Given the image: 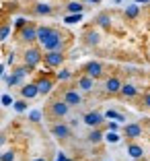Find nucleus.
Segmentation results:
<instances>
[{
	"instance_id": "nucleus-1",
	"label": "nucleus",
	"mask_w": 150,
	"mask_h": 161,
	"mask_svg": "<svg viewBox=\"0 0 150 161\" xmlns=\"http://www.w3.org/2000/svg\"><path fill=\"white\" fill-rule=\"evenodd\" d=\"M41 62H43V50H41V46L31 43V46L25 47V52H23V64H25V66H29L31 70H35Z\"/></svg>"
},
{
	"instance_id": "nucleus-2",
	"label": "nucleus",
	"mask_w": 150,
	"mask_h": 161,
	"mask_svg": "<svg viewBox=\"0 0 150 161\" xmlns=\"http://www.w3.org/2000/svg\"><path fill=\"white\" fill-rule=\"evenodd\" d=\"M64 47H66V39H64V33H62L60 29H54V33L49 35V39L41 43L43 52H54V50L64 52Z\"/></svg>"
},
{
	"instance_id": "nucleus-3",
	"label": "nucleus",
	"mask_w": 150,
	"mask_h": 161,
	"mask_svg": "<svg viewBox=\"0 0 150 161\" xmlns=\"http://www.w3.org/2000/svg\"><path fill=\"white\" fill-rule=\"evenodd\" d=\"M70 105L66 103L64 99H56V101H52V103L47 105V114H49V118H54V120H64L66 116L70 114Z\"/></svg>"
},
{
	"instance_id": "nucleus-4",
	"label": "nucleus",
	"mask_w": 150,
	"mask_h": 161,
	"mask_svg": "<svg viewBox=\"0 0 150 161\" xmlns=\"http://www.w3.org/2000/svg\"><path fill=\"white\" fill-rule=\"evenodd\" d=\"M17 37H19V42L25 43V46H31V43H35V42H37V25L29 21L25 27L19 29Z\"/></svg>"
},
{
	"instance_id": "nucleus-5",
	"label": "nucleus",
	"mask_w": 150,
	"mask_h": 161,
	"mask_svg": "<svg viewBox=\"0 0 150 161\" xmlns=\"http://www.w3.org/2000/svg\"><path fill=\"white\" fill-rule=\"evenodd\" d=\"M82 75L93 76L95 80L103 79V76H105V64H103V62H99V60H89L86 64H82Z\"/></svg>"
},
{
	"instance_id": "nucleus-6",
	"label": "nucleus",
	"mask_w": 150,
	"mask_h": 161,
	"mask_svg": "<svg viewBox=\"0 0 150 161\" xmlns=\"http://www.w3.org/2000/svg\"><path fill=\"white\" fill-rule=\"evenodd\" d=\"M49 132H52V136L58 138V141H70L72 138V126L66 124V122H56V124H52Z\"/></svg>"
},
{
	"instance_id": "nucleus-7",
	"label": "nucleus",
	"mask_w": 150,
	"mask_h": 161,
	"mask_svg": "<svg viewBox=\"0 0 150 161\" xmlns=\"http://www.w3.org/2000/svg\"><path fill=\"white\" fill-rule=\"evenodd\" d=\"M66 56L64 52H60V50H54V52H43V64H45V68H60L62 64H64Z\"/></svg>"
},
{
	"instance_id": "nucleus-8",
	"label": "nucleus",
	"mask_w": 150,
	"mask_h": 161,
	"mask_svg": "<svg viewBox=\"0 0 150 161\" xmlns=\"http://www.w3.org/2000/svg\"><path fill=\"white\" fill-rule=\"evenodd\" d=\"M62 99H64L66 103L70 105V108H80V105L85 103L82 91H78L76 87H74V89H66L64 93H62Z\"/></svg>"
},
{
	"instance_id": "nucleus-9",
	"label": "nucleus",
	"mask_w": 150,
	"mask_h": 161,
	"mask_svg": "<svg viewBox=\"0 0 150 161\" xmlns=\"http://www.w3.org/2000/svg\"><path fill=\"white\" fill-rule=\"evenodd\" d=\"M122 85H123V80L119 79L117 75H111V76H107V79H105L103 91H105V95H119Z\"/></svg>"
},
{
	"instance_id": "nucleus-10",
	"label": "nucleus",
	"mask_w": 150,
	"mask_h": 161,
	"mask_svg": "<svg viewBox=\"0 0 150 161\" xmlns=\"http://www.w3.org/2000/svg\"><path fill=\"white\" fill-rule=\"evenodd\" d=\"M142 134H144V128H142V124H138V122H130V124L123 126V136L127 138V142L138 141Z\"/></svg>"
},
{
	"instance_id": "nucleus-11",
	"label": "nucleus",
	"mask_w": 150,
	"mask_h": 161,
	"mask_svg": "<svg viewBox=\"0 0 150 161\" xmlns=\"http://www.w3.org/2000/svg\"><path fill=\"white\" fill-rule=\"evenodd\" d=\"M82 43L86 47H97L101 43V33L97 31V27H89L85 29V33H82Z\"/></svg>"
},
{
	"instance_id": "nucleus-12",
	"label": "nucleus",
	"mask_w": 150,
	"mask_h": 161,
	"mask_svg": "<svg viewBox=\"0 0 150 161\" xmlns=\"http://www.w3.org/2000/svg\"><path fill=\"white\" fill-rule=\"evenodd\" d=\"M82 122L89 128H101L103 122H105V114H101V112H86V114L82 116Z\"/></svg>"
},
{
	"instance_id": "nucleus-13",
	"label": "nucleus",
	"mask_w": 150,
	"mask_h": 161,
	"mask_svg": "<svg viewBox=\"0 0 150 161\" xmlns=\"http://www.w3.org/2000/svg\"><path fill=\"white\" fill-rule=\"evenodd\" d=\"M37 89H39V95H49L54 91V85H56V79L54 76H49V75H43V76H39L37 80Z\"/></svg>"
},
{
	"instance_id": "nucleus-14",
	"label": "nucleus",
	"mask_w": 150,
	"mask_h": 161,
	"mask_svg": "<svg viewBox=\"0 0 150 161\" xmlns=\"http://www.w3.org/2000/svg\"><path fill=\"white\" fill-rule=\"evenodd\" d=\"M76 89L82 91V93H91V91L95 89V79L89 75H80L78 79H76Z\"/></svg>"
},
{
	"instance_id": "nucleus-15",
	"label": "nucleus",
	"mask_w": 150,
	"mask_h": 161,
	"mask_svg": "<svg viewBox=\"0 0 150 161\" xmlns=\"http://www.w3.org/2000/svg\"><path fill=\"white\" fill-rule=\"evenodd\" d=\"M138 95H140V89H138L136 85H134V83H123L122 85V91H119V97H122V99H136Z\"/></svg>"
},
{
	"instance_id": "nucleus-16",
	"label": "nucleus",
	"mask_w": 150,
	"mask_h": 161,
	"mask_svg": "<svg viewBox=\"0 0 150 161\" xmlns=\"http://www.w3.org/2000/svg\"><path fill=\"white\" fill-rule=\"evenodd\" d=\"M21 97L27 101L35 99V97H39V89H37V83H27V85L21 87Z\"/></svg>"
},
{
	"instance_id": "nucleus-17",
	"label": "nucleus",
	"mask_w": 150,
	"mask_h": 161,
	"mask_svg": "<svg viewBox=\"0 0 150 161\" xmlns=\"http://www.w3.org/2000/svg\"><path fill=\"white\" fill-rule=\"evenodd\" d=\"M33 14L35 17H49V14H54V6L49 2H35L33 4Z\"/></svg>"
},
{
	"instance_id": "nucleus-18",
	"label": "nucleus",
	"mask_w": 150,
	"mask_h": 161,
	"mask_svg": "<svg viewBox=\"0 0 150 161\" xmlns=\"http://www.w3.org/2000/svg\"><path fill=\"white\" fill-rule=\"evenodd\" d=\"M127 155H130L132 159H142V157H144V147L138 145L136 141H130L127 142Z\"/></svg>"
},
{
	"instance_id": "nucleus-19",
	"label": "nucleus",
	"mask_w": 150,
	"mask_h": 161,
	"mask_svg": "<svg viewBox=\"0 0 150 161\" xmlns=\"http://www.w3.org/2000/svg\"><path fill=\"white\" fill-rule=\"evenodd\" d=\"M103 141H105V132L101 128H91V132L86 134V142H91V145H101Z\"/></svg>"
},
{
	"instance_id": "nucleus-20",
	"label": "nucleus",
	"mask_w": 150,
	"mask_h": 161,
	"mask_svg": "<svg viewBox=\"0 0 150 161\" xmlns=\"http://www.w3.org/2000/svg\"><path fill=\"white\" fill-rule=\"evenodd\" d=\"M54 29L56 27H49V25H37V43L39 46L49 39V35L54 33Z\"/></svg>"
},
{
	"instance_id": "nucleus-21",
	"label": "nucleus",
	"mask_w": 150,
	"mask_h": 161,
	"mask_svg": "<svg viewBox=\"0 0 150 161\" xmlns=\"http://www.w3.org/2000/svg\"><path fill=\"white\" fill-rule=\"evenodd\" d=\"M111 14L109 13H99L97 17H95V25H97V27H101V29H109L111 27Z\"/></svg>"
},
{
	"instance_id": "nucleus-22",
	"label": "nucleus",
	"mask_w": 150,
	"mask_h": 161,
	"mask_svg": "<svg viewBox=\"0 0 150 161\" xmlns=\"http://www.w3.org/2000/svg\"><path fill=\"white\" fill-rule=\"evenodd\" d=\"M123 17H126V19H130V21H136L138 17H140V6H138V4L126 6V10H123Z\"/></svg>"
},
{
	"instance_id": "nucleus-23",
	"label": "nucleus",
	"mask_w": 150,
	"mask_h": 161,
	"mask_svg": "<svg viewBox=\"0 0 150 161\" xmlns=\"http://www.w3.org/2000/svg\"><path fill=\"white\" fill-rule=\"evenodd\" d=\"M64 8H66V13L74 14V13H82V10H85V4H82L80 0H70V2H68Z\"/></svg>"
},
{
	"instance_id": "nucleus-24",
	"label": "nucleus",
	"mask_w": 150,
	"mask_h": 161,
	"mask_svg": "<svg viewBox=\"0 0 150 161\" xmlns=\"http://www.w3.org/2000/svg\"><path fill=\"white\" fill-rule=\"evenodd\" d=\"M72 70L70 68H60V70L56 72V80H60V83H66V80H70L72 79Z\"/></svg>"
},
{
	"instance_id": "nucleus-25",
	"label": "nucleus",
	"mask_w": 150,
	"mask_h": 161,
	"mask_svg": "<svg viewBox=\"0 0 150 161\" xmlns=\"http://www.w3.org/2000/svg\"><path fill=\"white\" fill-rule=\"evenodd\" d=\"M29 72H31V68L25 66V64H21V66H14V68H13V75H14V76H19L21 80H23L25 76L29 75Z\"/></svg>"
},
{
	"instance_id": "nucleus-26",
	"label": "nucleus",
	"mask_w": 150,
	"mask_h": 161,
	"mask_svg": "<svg viewBox=\"0 0 150 161\" xmlns=\"http://www.w3.org/2000/svg\"><path fill=\"white\" fill-rule=\"evenodd\" d=\"M105 118H109V120H117V122H123V114H119V112H115V109H107L105 112Z\"/></svg>"
},
{
	"instance_id": "nucleus-27",
	"label": "nucleus",
	"mask_w": 150,
	"mask_h": 161,
	"mask_svg": "<svg viewBox=\"0 0 150 161\" xmlns=\"http://www.w3.org/2000/svg\"><path fill=\"white\" fill-rule=\"evenodd\" d=\"M13 108H14V112H19V114L27 112V99H23V97H21L19 101H14V103H13Z\"/></svg>"
},
{
	"instance_id": "nucleus-28",
	"label": "nucleus",
	"mask_w": 150,
	"mask_h": 161,
	"mask_svg": "<svg viewBox=\"0 0 150 161\" xmlns=\"http://www.w3.org/2000/svg\"><path fill=\"white\" fill-rule=\"evenodd\" d=\"M140 108H142V109H148V112H150V91H146V93L142 95V99H140Z\"/></svg>"
},
{
	"instance_id": "nucleus-29",
	"label": "nucleus",
	"mask_w": 150,
	"mask_h": 161,
	"mask_svg": "<svg viewBox=\"0 0 150 161\" xmlns=\"http://www.w3.org/2000/svg\"><path fill=\"white\" fill-rule=\"evenodd\" d=\"M8 35H10V25H8V23L0 25V42H4Z\"/></svg>"
},
{
	"instance_id": "nucleus-30",
	"label": "nucleus",
	"mask_w": 150,
	"mask_h": 161,
	"mask_svg": "<svg viewBox=\"0 0 150 161\" xmlns=\"http://www.w3.org/2000/svg\"><path fill=\"white\" fill-rule=\"evenodd\" d=\"M4 80H6V85H8V87H17V85H21V79H19V76H14V75H8Z\"/></svg>"
},
{
	"instance_id": "nucleus-31",
	"label": "nucleus",
	"mask_w": 150,
	"mask_h": 161,
	"mask_svg": "<svg viewBox=\"0 0 150 161\" xmlns=\"http://www.w3.org/2000/svg\"><path fill=\"white\" fill-rule=\"evenodd\" d=\"M29 120H31V122H35V124H39V122H41V112H39V109L29 112Z\"/></svg>"
},
{
	"instance_id": "nucleus-32",
	"label": "nucleus",
	"mask_w": 150,
	"mask_h": 161,
	"mask_svg": "<svg viewBox=\"0 0 150 161\" xmlns=\"http://www.w3.org/2000/svg\"><path fill=\"white\" fill-rule=\"evenodd\" d=\"M80 19H82V13H74V14H68V17H66L64 21H66V23H70V25H72V23H78Z\"/></svg>"
},
{
	"instance_id": "nucleus-33",
	"label": "nucleus",
	"mask_w": 150,
	"mask_h": 161,
	"mask_svg": "<svg viewBox=\"0 0 150 161\" xmlns=\"http://www.w3.org/2000/svg\"><path fill=\"white\" fill-rule=\"evenodd\" d=\"M105 141L107 142H119V134L115 132V130H111V132L105 134Z\"/></svg>"
},
{
	"instance_id": "nucleus-34",
	"label": "nucleus",
	"mask_w": 150,
	"mask_h": 161,
	"mask_svg": "<svg viewBox=\"0 0 150 161\" xmlns=\"http://www.w3.org/2000/svg\"><path fill=\"white\" fill-rule=\"evenodd\" d=\"M14 151H6V153H2V157H0V161H14Z\"/></svg>"
},
{
	"instance_id": "nucleus-35",
	"label": "nucleus",
	"mask_w": 150,
	"mask_h": 161,
	"mask_svg": "<svg viewBox=\"0 0 150 161\" xmlns=\"http://www.w3.org/2000/svg\"><path fill=\"white\" fill-rule=\"evenodd\" d=\"M27 23H29L27 19H23V17H19V19L14 21V27H17V29H21V27H25V25H27Z\"/></svg>"
},
{
	"instance_id": "nucleus-36",
	"label": "nucleus",
	"mask_w": 150,
	"mask_h": 161,
	"mask_svg": "<svg viewBox=\"0 0 150 161\" xmlns=\"http://www.w3.org/2000/svg\"><path fill=\"white\" fill-rule=\"evenodd\" d=\"M2 103L4 105H13V99H10L8 95H2Z\"/></svg>"
},
{
	"instance_id": "nucleus-37",
	"label": "nucleus",
	"mask_w": 150,
	"mask_h": 161,
	"mask_svg": "<svg viewBox=\"0 0 150 161\" xmlns=\"http://www.w3.org/2000/svg\"><path fill=\"white\" fill-rule=\"evenodd\" d=\"M107 128H109V130H117L119 124H117V122H109V124H107Z\"/></svg>"
},
{
	"instance_id": "nucleus-38",
	"label": "nucleus",
	"mask_w": 150,
	"mask_h": 161,
	"mask_svg": "<svg viewBox=\"0 0 150 161\" xmlns=\"http://www.w3.org/2000/svg\"><path fill=\"white\" fill-rule=\"evenodd\" d=\"M4 142H6V134H4V132H0V147H2Z\"/></svg>"
},
{
	"instance_id": "nucleus-39",
	"label": "nucleus",
	"mask_w": 150,
	"mask_h": 161,
	"mask_svg": "<svg viewBox=\"0 0 150 161\" xmlns=\"http://www.w3.org/2000/svg\"><path fill=\"white\" fill-rule=\"evenodd\" d=\"M86 2H91V4H99L101 0H86Z\"/></svg>"
},
{
	"instance_id": "nucleus-40",
	"label": "nucleus",
	"mask_w": 150,
	"mask_h": 161,
	"mask_svg": "<svg viewBox=\"0 0 150 161\" xmlns=\"http://www.w3.org/2000/svg\"><path fill=\"white\" fill-rule=\"evenodd\" d=\"M31 161H47V159H43V157H35V159H31Z\"/></svg>"
},
{
	"instance_id": "nucleus-41",
	"label": "nucleus",
	"mask_w": 150,
	"mask_h": 161,
	"mask_svg": "<svg viewBox=\"0 0 150 161\" xmlns=\"http://www.w3.org/2000/svg\"><path fill=\"white\" fill-rule=\"evenodd\" d=\"M2 70H4V64H0V76H2Z\"/></svg>"
},
{
	"instance_id": "nucleus-42",
	"label": "nucleus",
	"mask_w": 150,
	"mask_h": 161,
	"mask_svg": "<svg viewBox=\"0 0 150 161\" xmlns=\"http://www.w3.org/2000/svg\"><path fill=\"white\" fill-rule=\"evenodd\" d=\"M138 2H148V0H138Z\"/></svg>"
},
{
	"instance_id": "nucleus-43",
	"label": "nucleus",
	"mask_w": 150,
	"mask_h": 161,
	"mask_svg": "<svg viewBox=\"0 0 150 161\" xmlns=\"http://www.w3.org/2000/svg\"><path fill=\"white\" fill-rule=\"evenodd\" d=\"M134 161H140V159H134Z\"/></svg>"
},
{
	"instance_id": "nucleus-44",
	"label": "nucleus",
	"mask_w": 150,
	"mask_h": 161,
	"mask_svg": "<svg viewBox=\"0 0 150 161\" xmlns=\"http://www.w3.org/2000/svg\"><path fill=\"white\" fill-rule=\"evenodd\" d=\"M0 157H2V153H0Z\"/></svg>"
}]
</instances>
